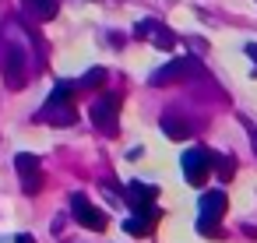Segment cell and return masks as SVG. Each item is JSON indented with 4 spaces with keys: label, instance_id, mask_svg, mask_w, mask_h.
<instances>
[{
    "label": "cell",
    "instance_id": "obj_11",
    "mask_svg": "<svg viewBox=\"0 0 257 243\" xmlns=\"http://www.w3.org/2000/svg\"><path fill=\"white\" fill-rule=\"evenodd\" d=\"M162 134L166 138H173V141H187L190 134H194V127L187 124V120H180V116H162Z\"/></svg>",
    "mask_w": 257,
    "mask_h": 243
},
{
    "label": "cell",
    "instance_id": "obj_16",
    "mask_svg": "<svg viewBox=\"0 0 257 243\" xmlns=\"http://www.w3.org/2000/svg\"><path fill=\"white\" fill-rule=\"evenodd\" d=\"M15 243H36V239H32V236H18Z\"/></svg>",
    "mask_w": 257,
    "mask_h": 243
},
{
    "label": "cell",
    "instance_id": "obj_3",
    "mask_svg": "<svg viewBox=\"0 0 257 243\" xmlns=\"http://www.w3.org/2000/svg\"><path fill=\"white\" fill-rule=\"evenodd\" d=\"M183 176L190 187H201L211 176V152L208 148H190L183 152Z\"/></svg>",
    "mask_w": 257,
    "mask_h": 243
},
{
    "label": "cell",
    "instance_id": "obj_1",
    "mask_svg": "<svg viewBox=\"0 0 257 243\" xmlns=\"http://www.w3.org/2000/svg\"><path fill=\"white\" fill-rule=\"evenodd\" d=\"M225 211V190H208L201 197V211H197V229L204 236H215V225Z\"/></svg>",
    "mask_w": 257,
    "mask_h": 243
},
{
    "label": "cell",
    "instance_id": "obj_12",
    "mask_svg": "<svg viewBox=\"0 0 257 243\" xmlns=\"http://www.w3.org/2000/svg\"><path fill=\"white\" fill-rule=\"evenodd\" d=\"M106 81H109V71H106V67H88V71L81 74V88H85V92L106 88Z\"/></svg>",
    "mask_w": 257,
    "mask_h": 243
},
{
    "label": "cell",
    "instance_id": "obj_7",
    "mask_svg": "<svg viewBox=\"0 0 257 243\" xmlns=\"http://www.w3.org/2000/svg\"><path fill=\"white\" fill-rule=\"evenodd\" d=\"M134 36H138V39H152L159 50H173V46H176V36H173L162 22H155V18L138 22V25H134Z\"/></svg>",
    "mask_w": 257,
    "mask_h": 243
},
{
    "label": "cell",
    "instance_id": "obj_4",
    "mask_svg": "<svg viewBox=\"0 0 257 243\" xmlns=\"http://www.w3.org/2000/svg\"><path fill=\"white\" fill-rule=\"evenodd\" d=\"M71 215H74V222H81L85 229H95V232H102V229L109 225L106 211H99V208H95L88 197H81V194L71 197Z\"/></svg>",
    "mask_w": 257,
    "mask_h": 243
},
{
    "label": "cell",
    "instance_id": "obj_9",
    "mask_svg": "<svg viewBox=\"0 0 257 243\" xmlns=\"http://www.w3.org/2000/svg\"><path fill=\"white\" fill-rule=\"evenodd\" d=\"M155 197H159V187H152V183H131V187H127V204H131L134 211L152 208Z\"/></svg>",
    "mask_w": 257,
    "mask_h": 243
},
{
    "label": "cell",
    "instance_id": "obj_15",
    "mask_svg": "<svg viewBox=\"0 0 257 243\" xmlns=\"http://www.w3.org/2000/svg\"><path fill=\"white\" fill-rule=\"evenodd\" d=\"M246 57H250V60L257 64V43H246Z\"/></svg>",
    "mask_w": 257,
    "mask_h": 243
},
{
    "label": "cell",
    "instance_id": "obj_17",
    "mask_svg": "<svg viewBox=\"0 0 257 243\" xmlns=\"http://www.w3.org/2000/svg\"><path fill=\"white\" fill-rule=\"evenodd\" d=\"M250 141H253V152H257V131L250 127Z\"/></svg>",
    "mask_w": 257,
    "mask_h": 243
},
{
    "label": "cell",
    "instance_id": "obj_10",
    "mask_svg": "<svg viewBox=\"0 0 257 243\" xmlns=\"http://www.w3.org/2000/svg\"><path fill=\"white\" fill-rule=\"evenodd\" d=\"M25 15H32L36 22H53L60 11V0H22Z\"/></svg>",
    "mask_w": 257,
    "mask_h": 243
},
{
    "label": "cell",
    "instance_id": "obj_14",
    "mask_svg": "<svg viewBox=\"0 0 257 243\" xmlns=\"http://www.w3.org/2000/svg\"><path fill=\"white\" fill-rule=\"evenodd\" d=\"M64 102H71V85H64V81H60V85L53 88V95L46 99V106H64Z\"/></svg>",
    "mask_w": 257,
    "mask_h": 243
},
{
    "label": "cell",
    "instance_id": "obj_6",
    "mask_svg": "<svg viewBox=\"0 0 257 243\" xmlns=\"http://www.w3.org/2000/svg\"><path fill=\"white\" fill-rule=\"evenodd\" d=\"M190 74H201V60H194V57H180V60H173V64L159 67V71L152 74V85L180 81V78H190Z\"/></svg>",
    "mask_w": 257,
    "mask_h": 243
},
{
    "label": "cell",
    "instance_id": "obj_8",
    "mask_svg": "<svg viewBox=\"0 0 257 243\" xmlns=\"http://www.w3.org/2000/svg\"><path fill=\"white\" fill-rule=\"evenodd\" d=\"M15 169H18V176H22V187H25L29 194H36V190L43 187V176H39V159H36V155L22 152V155L15 159Z\"/></svg>",
    "mask_w": 257,
    "mask_h": 243
},
{
    "label": "cell",
    "instance_id": "obj_13",
    "mask_svg": "<svg viewBox=\"0 0 257 243\" xmlns=\"http://www.w3.org/2000/svg\"><path fill=\"white\" fill-rule=\"evenodd\" d=\"M43 113H53V120H50V124H57V127H71V124L78 120V109H74L71 102H64V106H46Z\"/></svg>",
    "mask_w": 257,
    "mask_h": 243
},
{
    "label": "cell",
    "instance_id": "obj_2",
    "mask_svg": "<svg viewBox=\"0 0 257 243\" xmlns=\"http://www.w3.org/2000/svg\"><path fill=\"white\" fill-rule=\"evenodd\" d=\"M116 106H120V95H102L99 102H92L88 116H92V124H95L99 134H116V131H120V124H116Z\"/></svg>",
    "mask_w": 257,
    "mask_h": 243
},
{
    "label": "cell",
    "instance_id": "obj_5",
    "mask_svg": "<svg viewBox=\"0 0 257 243\" xmlns=\"http://www.w3.org/2000/svg\"><path fill=\"white\" fill-rule=\"evenodd\" d=\"M4 81H8V88H22V85L29 81V53H25L22 46H8Z\"/></svg>",
    "mask_w": 257,
    "mask_h": 243
}]
</instances>
